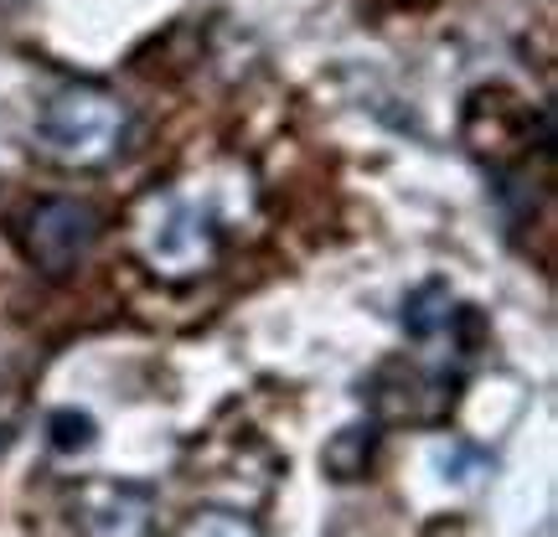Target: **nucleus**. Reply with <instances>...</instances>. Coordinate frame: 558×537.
<instances>
[{"label":"nucleus","instance_id":"1","mask_svg":"<svg viewBox=\"0 0 558 537\" xmlns=\"http://www.w3.org/2000/svg\"><path fill=\"white\" fill-rule=\"evenodd\" d=\"M37 139L41 150L58 166H109L130 139V109L120 94H109L99 83H68L52 99L41 103L37 114Z\"/></svg>","mask_w":558,"mask_h":537},{"label":"nucleus","instance_id":"2","mask_svg":"<svg viewBox=\"0 0 558 537\" xmlns=\"http://www.w3.org/2000/svg\"><path fill=\"white\" fill-rule=\"evenodd\" d=\"M99 233H104L99 212L78 197H47L21 218V248H26V259L52 279L73 274L94 254Z\"/></svg>","mask_w":558,"mask_h":537},{"label":"nucleus","instance_id":"3","mask_svg":"<svg viewBox=\"0 0 558 537\" xmlns=\"http://www.w3.org/2000/svg\"><path fill=\"white\" fill-rule=\"evenodd\" d=\"M145 264L166 279L202 274L213 264V218L192 202H156L150 222L140 228Z\"/></svg>","mask_w":558,"mask_h":537},{"label":"nucleus","instance_id":"4","mask_svg":"<svg viewBox=\"0 0 558 537\" xmlns=\"http://www.w3.org/2000/svg\"><path fill=\"white\" fill-rule=\"evenodd\" d=\"M78 522L88 537H150L156 497L130 480H88L78 486Z\"/></svg>","mask_w":558,"mask_h":537},{"label":"nucleus","instance_id":"5","mask_svg":"<svg viewBox=\"0 0 558 537\" xmlns=\"http://www.w3.org/2000/svg\"><path fill=\"white\" fill-rule=\"evenodd\" d=\"M320 460H326L331 480H362L367 476V460H373V429H341Z\"/></svg>","mask_w":558,"mask_h":537},{"label":"nucleus","instance_id":"6","mask_svg":"<svg viewBox=\"0 0 558 537\" xmlns=\"http://www.w3.org/2000/svg\"><path fill=\"white\" fill-rule=\"evenodd\" d=\"M181 537H259V527L243 517V512H222V507H202L186 517Z\"/></svg>","mask_w":558,"mask_h":537},{"label":"nucleus","instance_id":"7","mask_svg":"<svg viewBox=\"0 0 558 537\" xmlns=\"http://www.w3.org/2000/svg\"><path fill=\"white\" fill-rule=\"evenodd\" d=\"M439 295V284H424V290H418L414 300H409V310H403V326H409V337H435L439 326H445V320H450V300H445V305H439V310H429V300Z\"/></svg>","mask_w":558,"mask_h":537},{"label":"nucleus","instance_id":"8","mask_svg":"<svg viewBox=\"0 0 558 537\" xmlns=\"http://www.w3.org/2000/svg\"><path fill=\"white\" fill-rule=\"evenodd\" d=\"M52 444H58V450H88V444H94V418L52 414Z\"/></svg>","mask_w":558,"mask_h":537}]
</instances>
